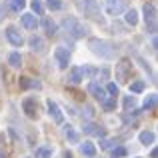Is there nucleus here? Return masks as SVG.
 Returning a JSON list of instances; mask_svg holds the SVG:
<instances>
[{"mask_svg": "<svg viewBox=\"0 0 158 158\" xmlns=\"http://www.w3.org/2000/svg\"><path fill=\"white\" fill-rule=\"evenodd\" d=\"M88 48L100 58H112L114 56V46H112L108 40H102V38H90Z\"/></svg>", "mask_w": 158, "mask_h": 158, "instance_id": "obj_1", "label": "nucleus"}, {"mask_svg": "<svg viewBox=\"0 0 158 158\" xmlns=\"http://www.w3.org/2000/svg\"><path fill=\"white\" fill-rule=\"evenodd\" d=\"M62 26H64V30L68 32L72 38H84L86 32H88V28L82 22H78L76 18H66L64 22H62Z\"/></svg>", "mask_w": 158, "mask_h": 158, "instance_id": "obj_2", "label": "nucleus"}, {"mask_svg": "<svg viewBox=\"0 0 158 158\" xmlns=\"http://www.w3.org/2000/svg\"><path fill=\"white\" fill-rule=\"evenodd\" d=\"M142 12H144V20H146L148 32L154 36L156 34V4L146 2V4H144V8H142Z\"/></svg>", "mask_w": 158, "mask_h": 158, "instance_id": "obj_3", "label": "nucleus"}, {"mask_svg": "<svg viewBox=\"0 0 158 158\" xmlns=\"http://www.w3.org/2000/svg\"><path fill=\"white\" fill-rule=\"evenodd\" d=\"M132 76V62L128 60V58H122V60H118V64H116V80L118 82H128Z\"/></svg>", "mask_w": 158, "mask_h": 158, "instance_id": "obj_4", "label": "nucleus"}, {"mask_svg": "<svg viewBox=\"0 0 158 158\" xmlns=\"http://www.w3.org/2000/svg\"><path fill=\"white\" fill-rule=\"evenodd\" d=\"M78 6L82 8L84 16L88 18H94V20H100V8H98V2L96 0H80Z\"/></svg>", "mask_w": 158, "mask_h": 158, "instance_id": "obj_5", "label": "nucleus"}, {"mask_svg": "<svg viewBox=\"0 0 158 158\" xmlns=\"http://www.w3.org/2000/svg\"><path fill=\"white\" fill-rule=\"evenodd\" d=\"M104 10L110 16H120L126 10V0H104Z\"/></svg>", "mask_w": 158, "mask_h": 158, "instance_id": "obj_6", "label": "nucleus"}, {"mask_svg": "<svg viewBox=\"0 0 158 158\" xmlns=\"http://www.w3.org/2000/svg\"><path fill=\"white\" fill-rule=\"evenodd\" d=\"M54 58H56V62H58L60 68H68V64H70V50L64 48V46H58L56 50H54Z\"/></svg>", "mask_w": 158, "mask_h": 158, "instance_id": "obj_7", "label": "nucleus"}, {"mask_svg": "<svg viewBox=\"0 0 158 158\" xmlns=\"http://www.w3.org/2000/svg\"><path fill=\"white\" fill-rule=\"evenodd\" d=\"M46 108H48V114H50V118H52L56 124H62V122H64V114H62L60 106H58L54 100H46Z\"/></svg>", "mask_w": 158, "mask_h": 158, "instance_id": "obj_8", "label": "nucleus"}, {"mask_svg": "<svg viewBox=\"0 0 158 158\" xmlns=\"http://www.w3.org/2000/svg\"><path fill=\"white\" fill-rule=\"evenodd\" d=\"M6 38H8V42H10L12 46H22L24 44V38H22V34L18 32L16 26H8L6 28Z\"/></svg>", "mask_w": 158, "mask_h": 158, "instance_id": "obj_9", "label": "nucleus"}, {"mask_svg": "<svg viewBox=\"0 0 158 158\" xmlns=\"http://www.w3.org/2000/svg\"><path fill=\"white\" fill-rule=\"evenodd\" d=\"M22 110L26 112L28 118H36V114H38V104H36V98H26V100L22 102Z\"/></svg>", "mask_w": 158, "mask_h": 158, "instance_id": "obj_10", "label": "nucleus"}, {"mask_svg": "<svg viewBox=\"0 0 158 158\" xmlns=\"http://www.w3.org/2000/svg\"><path fill=\"white\" fill-rule=\"evenodd\" d=\"M88 92L92 94V96L96 98V100H100V102L108 98V96H106V90L102 88V86L98 84V82H90V84H88Z\"/></svg>", "mask_w": 158, "mask_h": 158, "instance_id": "obj_11", "label": "nucleus"}, {"mask_svg": "<svg viewBox=\"0 0 158 158\" xmlns=\"http://www.w3.org/2000/svg\"><path fill=\"white\" fill-rule=\"evenodd\" d=\"M20 22H22V26L26 28V30H36L38 28V18H36L34 14H22L20 16Z\"/></svg>", "mask_w": 158, "mask_h": 158, "instance_id": "obj_12", "label": "nucleus"}, {"mask_svg": "<svg viewBox=\"0 0 158 158\" xmlns=\"http://www.w3.org/2000/svg\"><path fill=\"white\" fill-rule=\"evenodd\" d=\"M82 80H84V78H82V70L78 68V66H72V68L68 70V82L70 84H80Z\"/></svg>", "mask_w": 158, "mask_h": 158, "instance_id": "obj_13", "label": "nucleus"}, {"mask_svg": "<svg viewBox=\"0 0 158 158\" xmlns=\"http://www.w3.org/2000/svg\"><path fill=\"white\" fill-rule=\"evenodd\" d=\"M138 140H140V144H144V146H150V144H154L156 134H154L152 130H144V132H140Z\"/></svg>", "mask_w": 158, "mask_h": 158, "instance_id": "obj_14", "label": "nucleus"}, {"mask_svg": "<svg viewBox=\"0 0 158 158\" xmlns=\"http://www.w3.org/2000/svg\"><path fill=\"white\" fill-rule=\"evenodd\" d=\"M40 86H42V84H40L38 80H34V78H26V76L20 78V88H22V90H30V88H36V90H38Z\"/></svg>", "mask_w": 158, "mask_h": 158, "instance_id": "obj_15", "label": "nucleus"}, {"mask_svg": "<svg viewBox=\"0 0 158 158\" xmlns=\"http://www.w3.org/2000/svg\"><path fill=\"white\" fill-rule=\"evenodd\" d=\"M80 154L82 156H88V158H94V156H96V146H94L92 142L80 144Z\"/></svg>", "mask_w": 158, "mask_h": 158, "instance_id": "obj_16", "label": "nucleus"}, {"mask_svg": "<svg viewBox=\"0 0 158 158\" xmlns=\"http://www.w3.org/2000/svg\"><path fill=\"white\" fill-rule=\"evenodd\" d=\"M28 44H30V48L34 52H44V40L40 38V36H32V38L28 40Z\"/></svg>", "mask_w": 158, "mask_h": 158, "instance_id": "obj_17", "label": "nucleus"}, {"mask_svg": "<svg viewBox=\"0 0 158 158\" xmlns=\"http://www.w3.org/2000/svg\"><path fill=\"white\" fill-rule=\"evenodd\" d=\"M84 132L86 134H94V136H104V130H102L100 126H96V124H92V122L84 124Z\"/></svg>", "mask_w": 158, "mask_h": 158, "instance_id": "obj_18", "label": "nucleus"}, {"mask_svg": "<svg viewBox=\"0 0 158 158\" xmlns=\"http://www.w3.org/2000/svg\"><path fill=\"white\" fill-rule=\"evenodd\" d=\"M42 24H44V30H46V34H48V36H54V34L58 32V26H56V22H54V20L46 18Z\"/></svg>", "mask_w": 158, "mask_h": 158, "instance_id": "obj_19", "label": "nucleus"}, {"mask_svg": "<svg viewBox=\"0 0 158 158\" xmlns=\"http://www.w3.org/2000/svg\"><path fill=\"white\" fill-rule=\"evenodd\" d=\"M8 64H10L12 68H20V66H22V56H20L18 52H12L10 56H8Z\"/></svg>", "mask_w": 158, "mask_h": 158, "instance_id": "obj_20", "label": "nucleus"}, {"mask_svg": "<svg viewBox=\"0 0 158 158\" xmlns=\"http://www.w3.org/2000/svg\"><path fill=\"white\" fill-rule=\"evenodd\" d=\"M124 20H126V24H130V26H136V24H138V12L136 10H126Z\"/></svg>", "mask_w": 158, "mask_h": 158, "instance_id": "obj_21", "label": "nucleus"}, {"mask_svg": "<svg viewBox=\"0 0 158 158\" xmlns=\"http://www.w3.org/2000/svg\"><path fill=\"white\" fill-rule=\"evenodd\" d=\"M64 136L70 140V142H78L80 140V136H78V132L74 130L72 126H64Z\"/></svg>", "mask_w": 158, "mask_h": 158, "instance_id": "obj_22", "label": "nucleus"}, {"mask_svg": "<svg viewBox=\"0 0 158 158\" xmlns=\"http://www.w3.org/2000/svg\"><path fill=\"white\" fill-rule=\"evenodd\" d=\"M24 6H26V0H8V8L12 12H20Z\"/></svg>", "mask_w": 158, "mask_h": 158, "instance_id": "obj_23", "label": "nucleus"}, {"mask_svg": "<svg viewBox=\"0 0 158 158\" xmlns=\"http://www.w3.org/2000/svg\"><path fill=\"white\" fill-rule=\"evenodd\" d=\"M144 108L146 110H154L156 108V94H148L146 100H144Z\"/></svg>", "mask_w": 158, "mask_h": 158, "instance_id": "obj_24", "label": "nucleus"}, {"mask_svg": "<svg viewBox=\"0 0 158 158\" xmlns=\"http://www.w3.org/2000/svg\"><path fill=\"white\" fill-rule=\"evenodd\" d=\"M102 106H104L106 112H112L116 108V98H106V100H102Z\"/></svg>", "mask_w": 158, "mask_h": 158, "instance_id": "obj_25", "label": "nucleus"}, {"mask_svg": "<svg viewBox=\"0 0 158 158\" xmlns=\"http://www.w3.org/2000/svg\"><path fill=\"white\" fill-rule=\"evenodd\" d=\"M36 158H52L50 148H36Z\"/></svg>", "mask_w": 158, "mask_h": 158, "instance_id": "obj_26", "label": "nucleus"}, {"mask_svg": "<svg viewBox=\"0 0 158 158\" xmlns=\"http://www.w3.org/2000/svg\"><path fill=\"white\" fill-rule=\"evenodd\" d=\"M46 6H48V10H60L62 8V0H46Z\"/></svg>", "mask_w": 158, "mask_h": 158, "instance_id": "obj_27", "label": "nucleus"}, {"mask_svg": "<svg viewBox=\"0 0 158 158\" xmlns=\"http://www.w3.org/2000/svg\"><path fill=\"white\" fill-rule=\"evenodd\" d=\"M106 94H112V98H116L118 96V84H114V82H110V84L106 86Z\"/></svg>", "mask_w": 158, "mask_h": 158, "instance_id": "obj_28", "label": "nucleus"}, {"mask_svg": "<svg viewBox=\"0 0 158 158\" xmlns=\"http://www.w3.org/2000/svg\"><path fill=\"white\" fill-rule=\"evenodd\" d=\"M32 10H34L38 16H42V12H44V6H42V2H40V0H32Z\"/></svg>", "mask_w": 158, "mask_h": 158, "instance_id": "obj_29", "label": "nucleus"}, {"mask_svg": "<svg viewBox=\"0 0 158 158\" xmlns=\"http://www.w3.org/2000/svg\"><path fill=\"white\" fill-rule=\"evenodd\" d=\"M130 90H132V92H142V90H144V82L142 80L132 82V84H130Z\"/></svg>", "mask_w": 158, "mask_h": 158, "instance_id": "obj_30", "label": "nucleus"}, {"mask_svg": "<svg viewBox=\"0 0 158 158\" xmlns=\"http://www.w3.org/2000/svg\"><path fill=\"white\" fill-rule=\"evenodd\" d=\"M134 106H136L134 96H124V108H126V110H130V108H134Z\"/></svg>", "mask_w": 158, "mask_h": 158, "instance_id": "obj_31", "label": "nucleus"}, {"mask_svg": "<svg viewBox=\"0 0 158 158\" xmlns=\"http://www.w3.org/2000/svg\"><path fill=\"white\" fill-rule=\"evenodd\" d=\"M80 70H82V78L84 76H94V74L98 72L96 68H92V66H84V68H80Z\"/></svg>", "mask_w": 158, "mask_h": 158, "instance_id": "obj_32", "label": "nucleus"}, {"mask_svg": "<svg viewBox=\"0 0 158 158\" xmlns=\"http://www.w3.org/2000/svg\"><path fill=\"white\" fill-rule=\"evenodd\" d=\"M124 154H126V148H114V150H112V158H122Z\"/></svg>", "mask_w": 158, "mask_h": 158, "instance_id": "obj_33", "label": "nucleus"}, {"mask_svg": "<svg viewBox=\"0 0 158 158\" xmlns=\"http://www.w3.org/2000/svg\"><path fill=\"white\" fill-rule=\"evenodd\" d=\"M112 144H114L112 140H102V144H100V146L104 148V150H110V148H112Z\"/></svg>", "mask_w": 158, "mask_h": 158, "instance_id": "obj_34", "label": "nucleus"}, {"mask_svg": "<svg viewBox=\"0 0 158 158\" xmlns=\"http://www.w3.org/2000/svg\"><path fill=\"white\" fill-rule=\"evenodd\" d=\"M2 18H4V6L0 4V20H2Z\"/></svg>", "mask_w": 158, "mask_h": 158, "instance_id": "obj_35", "label": "nucleus"}, {"mask_svg": "<svg viewBox=\"0 0 158 158\" xmlns=\"http://www.w3.org/2000/svg\"><path fill=\"white\" fill-rule=\"evenodd\" d=\"M156 156H158V152H156V148H154V150L150 152V158H156Z\"/></svg>", "mask_w": 158, "mask_h": 158, "instance_id": "obj_36", "label": "nucleus"}]
</instances>
